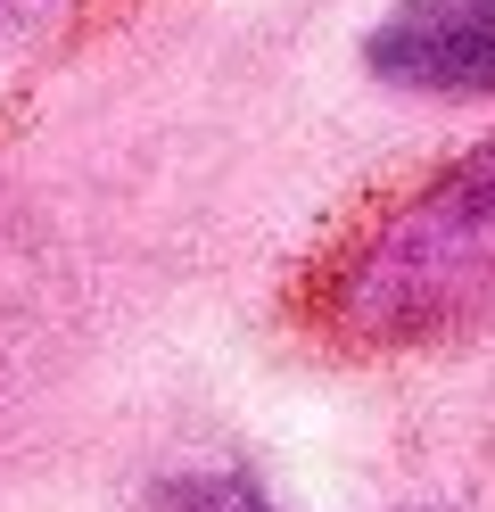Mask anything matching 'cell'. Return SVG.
I'll return each mask as SVG.
<instances>
[{"mask_svg":"<svg viewBox=\"0 0 495 512\" xmlns=\"http://www.w3.org/2000/svg\"><path fill=\"white\" fill-rule=\"evenodd\" d=\"M165 512H281V504L264 488H248V479H182Z\"/></svg>","mask_w":495,"mask_h":512,"instance_id":"obj_3","label":"cell"},{"mask_svg":"<svg viewBox=\"0 0 495 512\" xmlns=\"http://www.w3.org/2000/svg\"><path fill=\"white\" fill-rule=\"evenodd\" d=\"M363 67L421 100H495V0H396L363 34Z\"/></svg>","mask_w":495,"mask_h":512,"instance_id":"obj_2","label":"cell"},{"mask_svg":"<svg viewBox=\"0 0 495 512\" xmlns=\"http://www.w3.org/2000/svg\"><path fill=\"white\" fill-rule=\"evenodd\" d=\"M495 306V141L421 182L372 240L339 265L330 323L372 347L462 331Z\"/></svg>","mask_w":495,"mask_h":512,"instance_id":"obj_1","label":"cell"},{"mask_svg":"<svg viewBox=\"0 0 495 512\" xmlns=\"http://www.w3.org/2000/svg\"><path fill=\"white\" fill-rule=\"evenodd\" d=\"M0 9H17V0H0Z\"/></svg>","mask_w":495,"mask_h":512,"instance_id":"obj_4","label":"cell"}]
</instances>
